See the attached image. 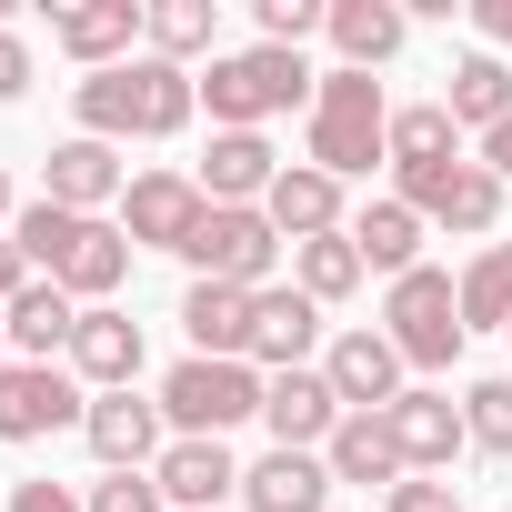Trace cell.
<instances>
[{"label": "cell", "mask_w": 512, "mask_h": 512, "mask_svg": "<svg viewBox=\"0 0 512 512\" xmlns=\"http://www.w3.org/2000/svg\"><path fill=\"white\" fill-rule=\"evenodd\" d=\"M71 111H81L91 141H181L191 111H201V81L141 51V61H121V71H91V81L71 91Z\"/></svg>", "instance_id": "cell-1"}, {"label": "cell", "mask_w": 512, "mask_h": 512, "mask_svg": "<svg viewBox=\"0 0 512 512\" xmlns=\"http://www.w3.org/2000/svg\"><path fill=\"white\" fill-rule=\"evenodd\" d=\"M302 161L332 171V181H362L372 161H392V101L372 71H322L312 91V131H302Z\"/></svg>", "instance_id": "cell-2"}, {"label": "cell", "mask_w": 512, "mask_h": 512, "mask_svg": "<svg viewBox=\"0 0 512 512\" xmlns=\"http://www.w3.org/2000/svg\"><path fill=\"white\" fill-rule=\"evenodd\" d=\"M322 71H302V51H272V41H251V51H221L201 71V111L211 131H262L272 111H312Z\"/></svg>", "instance_id": "cell-3"}, {"label": "cell", "mask_w": 512, "mask_h": 512, "mask_svg": "<svg viewBox=\"0 0 512 512\" xmlns=\"http://www.w3.org/2000/svg\"><path fill=\"white\" fill-rule=\"evenodd\" d=\"M262 362H171V382H161V422H171V442H221L231 422H251L262 412Z\"/></svg>", "instance_id": "cell-4"}, {"label": "cell", "mask_w": 512, "mask_h": 512, "mask_svg": "<svg viewBox=\"0 0 512 512\" xmlns=\"http://www.w3.org/2000/svg\"><path fill=\"white\" fill-rule=\"evenodd\" d=\"M382 332H392V352H402L412 372H452V362H462V342H472V332H462V282H452V272H432V262H422V272H402V282H392V302H382Z\"/></svg>", "instance_id": "cell-5"}, {"label": "cell", "mask_w": 512, "mask_h": 512, "mask_svg": "<svg viewBox=\"0 0 512 512\" xmlns=\"http://www.w3.org/2000/svg\"><path fill=\"white\" fill-rule=\"evenodd\" d=\"M191 282H241V292H272V262H282V231L262 221V201H211L201 231L181 241Z\"/></svg>", "instance_id": "cell-6"}, {"label": "cell", "mask_w": 512, "mask_h": 512, "mask_svg": "<svg viewBox=\"0 0 512 512\" xmlns=\"http://www.w3.org/2000/svg\"><path fill=\"white\" fill-rule=\"evenodd\" d=\"M402 191V211H422V221H442V231H462V241H482L492 221H502V191L512 181H492L482 161H432V171H392Z\"/></svg>", "instance_id": "cell-7"}, {"label": "cell", "mask_w": 512, "mask_h": 512, "mask_svg": "<svg viewBox=\"0 0 512 512\" xmlns=\"http://www.w3.org/2000/svg\"><path fill=\"white\" fill-rule=\"evenodd\" d=\"M71 422H91V392L61 362H11L0 372V442H51Z\"/></svg>", "instance_id": "cell-8"}, {"label": "cell", "mask_w": 512, "mask_h": 512, "mask_svg": "<svg viewBox=\"0 0 512 512\" xmlns=\"http://www.w3.org/2000/svg\"><path fill=\"white\" fill-rule=\"evenodd\" d=\"M81 442H91L101 472H151V462L171 452V422H161V402H141V392H91Z\"/></svg>", "instance_id": "cell-9"}, {"label": "cell", "mask_w": 512, "mask_h": 512, "mask_svg": "<svg viewBox=\"0 0 512 512\" xmlns=\"http://www.w3.org/2000/svg\"><path fill=\"white\" fill-rule=\"evenodd\" d=\"M51 41H61L81 71H121V61H141L151 11H141V0H71V11H51Z\"/></svg>", "instance_id": "cell-10"}, {"label": "cell", "mask_w": 512, "mask_h": 512, "mask_svg": "<svg viewBox=\"0 0 512 512\" xmlns=\"http://www.w3.org/2000/svg\"><path fill=\"white\" fill-rule=\"evenodd\" d=\"M131 191V161H121V141H91V131H71L51 161H41V201H61V211H111Z\"/></svg>", "instance_id": "cell-11"}, {"label": "cell", "mask_w": 512, "mask_h": 512, "mask_svg": "<svg viewBox=\"0 0 512 512\" xmlns=\"http://www.w3.org/2000/svg\"><path fill=\"white\" fill-rule=\"evenodd\" d=\"M201 181L191 171H141L131 191H121V231H131V251H181L191 231H201Z\"/></svg>", "instance_id": "cell-12"}, {"label": "cell", "mask_w": 512, "mask_h": 512, "mask_svg": "<svg viewBox=\"0 0 512 512\" xmlns=\"http://www.w3.org/2000/svg\"><path fill=\"white\" fill-rule=\"evenodd\" d=\"M402 372H412V362H402L392 332H372V322L322 352V382L342 392V412H392V402H402Z\"/></svg>", "instance_id": "cell-13"}, {"label": "cell", "mask_w": 512, "mask_h": 512, "mask_svg": "<svg viewBox=\"0 0 512 512\" xmlns=\"http://www.w3.org/2000/svg\"><path fill=\"white\" fill-rule=\"evenodd\" d=\"M262 422H272V452H322L342 432V392L322 372H272L262 382Z\"/></svg>", "instance_id": "cell-14"}, {"label": "cell", "mask_w": 512, "mask_h": 512, "mask_svg": "<svg viewBox=\"0 0 512 512\" xmlns=\"http://www.w3.org/2000/svg\"><path fill=\"white\" fill-rule=\"evenodd\" d=\"M262 221H272L282 241H322V231H352V201H342V181H332V171L282 161V181L262 191Z\"/></svg>", "instance_id": "cell-15"}, {"label": "cell", "mask_w": 512, "mask_h": 512, "mask_svg": "<svg viewBox=\"0 0 512 512\" xmlns=\"http://www.w3.org/2000/svg\"><path fill=\"white\" fill-rule=\"evenodd\" d=\"M382 432H392L402 472H452V452L472 442V432H462V402H452V392H402V402L382 412Z\"/></svg>", "instance_id": "cell-16"}, {"label": "cell", "mask_w": 512, "mask_h": 512, "mask_svg": "<svg viewBox=\"0 0 512 512\" xmlns=\"http://www.w3.org/2000/svg\"><path fill=\"white\" fill-rule=\"evenodd\" d=\"M251 302L262 292H241V282H191L181 292V332L201 362H251Z\"/></svg>", "instance_id": "cell-17"}, {"label": "cell", "mask_w": 512, "mask_h": 512, "mask_svg": "<svg viewBox=\"0 0 512 512\" xmlns=\"http://www.w3.org/2000/svg\"><path fill=\"white\" fill-rule=\"evenodd\" d=\"M71 382H91V392H131L141 382V322L131 312H81V332H71Z\"/></svg>", "instance_id": "cell-18"}, {"label": "cell", "mask_w": 512, "mask_h": 512, "mask_svg": "<svg viewBox=\"0 0 512 512\" xmlns=\"http://www.w3.org/2000/svg\"><path fill=\"white\" fill-rule=\"evenodd\" d=\"M151 482H161L171 512H221V502L241 492V462H231V442H171V452L151 462Z\"/></svg>", "instance_id": "cell-19"}, {"label": "cell", "mask_w": 512, "mask_h": 512, "mask_svg": "<svg viewBox=\"0 0 512 512\" xmlns=\"http://www.w3.org/2000/svg\"><path fill=\"white\" fill-rule=\"evenodd\" d=\"M312 342H322V302L312 292H262L251 302V362L262 372H312Z\"/></svg>", "instance_id": "cell-20"}, {"label": "cell", "mask_w": 512, "mask_h": 512, "mask_svg": "<svg viewBox=\"0 0 512 512\" xmlns=\"http://www.w3.org/2000/svg\"><path fill=\"white\" fill-rule=\"evenodd\" d=\"M201 201H262L272 181H282V151L262 141V131H211V151H201Z\"/></svg>", "instance_id": "cell-21"}, {"label": "cell", "mask_w": 512, "mask_h": 512, "mask_svg": "<svg viewBox=\"0 0 512 512\" xmlns=\"http://www.w3.org/2000/svg\"><path fill=\"white\" fill-rule=\"evenodd\" d=\"M51 282H61L81 312H101V302L131 282V231H121V221H81V241L61 251V272H51Z\"/></svg>", "instance_id": "cell-22"}, {"label": "cell", "mask_w": 512, "mask_h": 512, "mask_svg": "<svg viewBox=\"0 0 512 512\" xmlns=\"http://www.w3.org/2000/svg\"><path fill=\"white\" fill-rule=\"evenodd\" d=\"M241 502L251 512H322L332 502V462L322 452H262V462H241Z\"/></svg>", "instance_id": "cell-23"}, {"label": "cell", "mask_w": 512, "mask_h": 512, "mask_svg": "<svg viewBox=\"0 0 512 512\" xmlns=\"http://www.w3.org/2000/svg\"><path fill=\"white\" fill-rule=\"evenodd\" d=\"M0 322H11V362H61V352H71V332H81V302H71L61 282H31Z\"/></svg>", "instance_id": "cell-24"}, {"label": "cell", "mask_w": 512, "mask_h": 512, "mask_svg": "<svg viewBox=\"0 0 512 512\" xmlns=\"http://www.w3.org/2000/svg\"><path fill=\"white\" fill-rule=\"evenodd\" d=\"M402 41H412V11H392V0H332V51H342V71H382Z\"/></svg>", "instance_id": "cell-25"}, {"label": "cell", "mask_w": 512, "mask_h": 512, "mask_svg": "<svg viewBox=\"0 0 512 512\" xmlns=\"http://www.w3.org/2000/svg\"><path fill=\"white\" fill-rule=\"evenodd\" d=\"M352 251H362V272H382V282L422 272V211H402V201H362V211H352Z\"/></svg>", "instance_id": "cell-26"}, {"label": "cell", "mask_w": 512, "mask_h": 512, "mask_svg": "<svg viewBox=\"0 0 512 512\" xmlns=\"http://www.w3.org/2000/svg\"><path fill=\"white\" fill-rule=\"evenodd\" d=\"M322 462H332V482H412L402 472V452H392V432H382V412H342V432L322 442Z\"/></svg>", "instance_id": "cell-27"}, {"label": "cell", "mask_w": 512, "mask_h": 512, "mask_svg": "<svg viewBox=\"0 0 512 512\" xmlns=\"http://www.w3.org/2000/svg\"><path fill=\"white\" fill-rule=\"evenodd\" d=\"M442 111H452V121H472V131H502V121H512V61H492V51L452 61V91H442Z\"/></svg>", "instance_id": "cell-28"}, {"label": "cell", "mask_w": 512, "mask_h": 512, "mask_svg": "<svg viewBox=\"0 0 512 512\" xmlns=\"http://www.w3.org/2000/svg\"><path fill=\"white\" fill-rule=\"evenodd\" d=\"M211 41H221V0H151V61L191 71ZM211 61H221V51H211Z\"/></svg>", "instance_id": "cell-29"}, {"label": "cell", "mask_w": 512, "mask_h": 512, "mask_svg": "<svg viewBox=\"0 0 512 512\" xmlns=\"http://www.w3.org/2000/svg\"><path fill=\"white\" fill-rule=\"evenodd\" d=\"M292 292H312L322 312L362 292V251H352V231H322V241H292Z\"/></svg>", "instance_id": "cell-30"}, {"label": "cell", "mask_w": 512, "mask_h": 512, "mask_svg": "<svg viewBox=\"0 0 512 512\" xmlns=\"http://www.w3.org/2000/svg\"><path fill=\"white\" fill-rule=\"evenodd\" d=\"M462 332H512V241L472 251V272H462Z\"/></svg>", "instance_id": "cell-31"}, {"label": "cell", "mask_w": 512, "mask_h": 512, "mask_svg": "<svg viewBox=\"0 0 512 512\" xmlns=\"http://www.w3.org/2000/svg\"><path fill=\"white\" fill-rule=\"evenodd\" d=\"M452 131H462V121H452L442 101H412V111H392V171H432V161H462V151H452Z\"/></svg>", "instance_id": "cell-32"}, {"label": "cell", "mask_w": 512, "mask_h": 512, "mask_svg": "<svg viewBox=\"0 0 512 512\" xmlns=\"http://www.w3.org/2000/svg\"><path fill=\"white\" fill-rule=\"evenodd\" d=\"M462 432H472V452H512V382L502 372L462 392Z\"/></svg>", "instance_id": "cell-33"}, {"label": "cell", "mask_w": 512, "mask_h": 512, "mask_svg": "<svg viewBox=\"0 0 512 512\" xmlns=\"http://www.w3.org/2000/svg\"><path fill=\"white\" fill-rule=\"evenodd\" d=\"M81 502H91V512H171V502H161V482H151V472H101V482H91V492H81Z\"/></svg>", "instance_id": "cell-34"}, {"label": "cell", "mask_w": 512, "mask_h": 512, "mask_svg": "<svg viewBox=\"0 0 512 512\" xmlns=\"http://www.w3.org/2000/svg\"><path fill=\"white\" fill-rule=\"evenodd\" d=\"M382 512H462V492H452V482H432V472H412V482H392V492H382Z\"/></svg>", "instance_id": "cell-35"}, {"label": "cell", "mask_w": 512, "mask_h": 512, "mask_svg": "<svg viewBox=\"0 0 512 512\" xmlns=\"http://www.w3.org/2000/svg\"><path fill=\"white\" fill-rule=\"evenodd\" d=\"M11 512H91L71 482H11Z\"/></svg>", "instance_id": "cell-36"}, {"label": "cell", "mask_w": 512, "mask_h": 512, "mask_svg": "<svg viewBox=\"0 0 512 512\" xmlns=\"http://www.w3.org/2000/svg\"><path fill=\"white\" fill-rule=\"evenodd\" d=\"M21 91H31V41L0 21V101H21Z\"/></svg>", "instance_id": "cell-37"}, {"label": "cell", "mask_w": 512, "mask_h": 512, "mask_svg": "<svg viewBox=\"0 0 512 512\" xmlns=\"http://www.w3.org/2000/svg\"><path fill=\"white\" fill-rule=\"evenodd\" d=\"M31 282H41V272H31V251H21L11 231H0V312H11V302H21Z\"/></svg>", "instance_id": "cell-38"}, {"label": "cell", "mask_w": 512, "mask_h": 512, "mask_svg": "<svg viewBox=\"0 0 512 512\" xmlns=\"http://www.w3.org/2000/svg\"><path fill=\"white\" fill-rule=\"evenodd\" d=\"M472 21H482V41H492V61H512V0H472Z\"/></svg>", "instance_id": "cell-39"}, {"label": "cell", "mask_w": 512, "mask_h": 512, "mask_svg": "<svg viewBox=\"0 0 512 512\" xmlns=\"http://www.w3.org/2000/svg\"><path fill=\"white\" fill-rule=\"evenodd\" d=\"M482 171H492V181H512V121H502V131H482Z\"/></svg>", "instance_id": "cell-40"}, {"label": "cell", "mask_w": 512, "mask_h": 512, "mask_svg": "<svg viewBox=\"0 0 512 512\" xmlns=\"http://www.w3.org/2000/svg\"><path fill=\"white\" fill-rule=\"evenodd\" d=\"M0 372H11V322H0Z\"/></svg>", "instance_id": "cell-41"}, {"label": "cell", "mask_w": 512, "mask_h": 512, "mask_svg": "<svg viewBox=\"0 0 512 512\" xmlns=\"http://www.w3.org/2000/svg\"><path fill=\"white\" fill-rule=\"evenodd\" d=\"M0 221H11V171H0Z\"/></svg>", "instance_id": "cell-42"}]
</instances>
